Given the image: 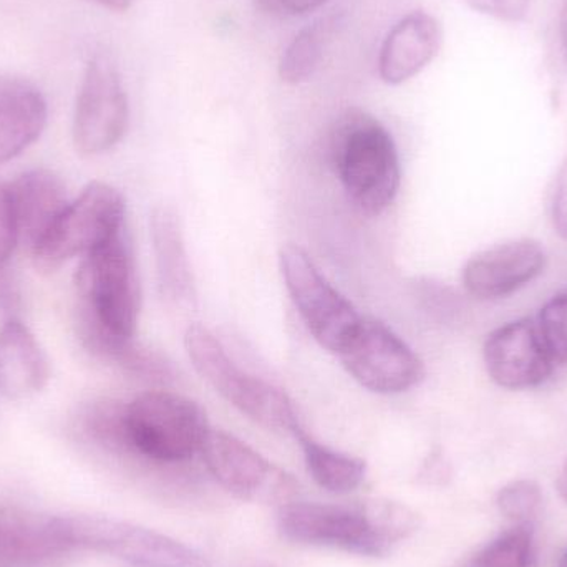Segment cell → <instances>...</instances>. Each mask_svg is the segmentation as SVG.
I'll return each instance as SVG.
<instances>
[{
	"mask_svg": "<svg viewBox=\"0 0 567 567\" xmlns=\"http://www.w3.org/2000/svg\"><path fill=\"white\" fill-rule=\"evenodd\" d=\"M416 526V516L406 506L383 499L353 505L287 503L279 515V532L289 542L370 558L389 555Z\"/></svg>",
	"mask_w": 567,
	"mask_h": 567,
	"instance_id": "1",
	"label": "cell"
},
{
	"mask_svg": "<svg viewBox=\"0 0 567 567\" xmlns=\"http://www.w3.org/2000/svg\"><path fill=\"white\" fill-rule=\"evenodd\" d=\"M330 155L349 198L365 215L385 212L400 188V159L389 130L363 110H347L330 135Z\"/></svg>",
	"mask_w": 567,
	"mask_h": 567,
	"instance_id": "2",
	"label": "cell"
},
{
	"mask_svg": "<svg viewBox=\"0 0 567 567\" xmlns=\"http://www.w3.org/2000/svg\"><path fill=\"white\" fill-rule=\"evenodd\" d=\"M76 320L133 339L140 313V286L128 233L83 258L76 272Z\"/></svg>",
	"mask_w": 567,
	"mask_h": 567,
	"instance_id": "3",
	"label": "cell"
},
{
	"mask_svg": "<svg viewBox=\"0 0 567 567\" xmlns=\"http://www.w3.org/2000/svg\"><path fill=\"white\" fill-rule=\"evenodd\" d=\"M185 347L202 379L243 415L266 429L293 436L303 429L292 400L278 386L236 365L212 330L199 323L189 326Z\"/></svg>",
	"mask_w": 567,
	"mask_h": 567,
	"instance_id": "4",
	"label": "cell"
},
{
	"mask_svg": "<svg viewBox=\"0 0 567 567\" xmlns=\"http://www.w3.org/2000/svg\"><path fill=\"white\" fill-rule=\"evenodd\" d=\"M126 426L135 452L155 466L188 462L212 430L195 400L165 390L142 393L126 405Z\"/></svg>",
	"mask_w": 567,
	"mask_h": 567,
	"instance_id": "5",
	"label": "cell"
},
{
	"mask_svg": "<svg viewBox=\"0 0 567 567\" xmlns=\"http://www.w3.org/2000/svg\"><path fill=\"white\" fill-rule=\"evenodd\" d=\"M53 535L69 548L90 549L136 567H212L208 559L162 533L100 516L49 519Z\"/></svg>",
	"mask_w": 567,
	"mask_h": 567,
	"instance_id": "6",
	"label": "cell"
},
{
	"mask_svg": "<svg viewBox=\"0 0 567 567\" xmlns=\"http://www.w3.org/2000/svg\"><path fill=\"white\" fill-rule=\"evenodd\" d=\"M122 193L102 182H93L69 203L45 238L32 252L37 268L52 272L73 258H85L125 228Z\"/></svg>",
	"mask_w": 567,
	"mask_h": 567,
	"instance_id": "7",
	"label": "cell"
},
{
	"mask_svg": "<svg viewBox=\"0 0 567 567\" xmlns=\"http://www.w3.org/2000/svg\"><path fill=\"white\" fill-rule=\"evenodd\" d=\"M279 262L287 292L307 329L323 349L339 355L355 336L363 317L320 275L299 246H282Z\"/></svg>",
	"mask_w": 567,
	"mask_h": 567,
	"instance_id": "8",
	"label": "cell"
},
{
	"mask_svg": "<svg viewBox=\"0 0 567 567\" xmlns=\"http://www.w3.org/2000/svg\"><path fill=\"white\" fill-rule=\"evenodd\" d=\"M130 122L128 96L122 75L109 55L86 63L73 115V142L83 155H102L115 148Z\"/></svg>",
	"mask_w": 567,
	"mask_h": 567,
	"instance_id": "9",
	"label": "cell"
},
{
	"mask_svg": "<svg viewBox=\"0 0 567 567\" xmlns=\"http://www.w3.org/2000/svg\"><path fill=\"white\" fill-rule=\"evenodd\" d=\"M339 357L353 380L380 395L409 392L425 377V367L412 347L375 319H362Z\"/></svg>",
	"mask_w": 567,
	"mask_h": 567,
	"instance_id": "10",
	"label": "cell"
},
{
	"mask_svg": "<svg viewBox=\"0 0 567 567\" xmlns=\"http://www.w3.org/2000/svg\"><path fill=\"white\" fill-rule=\"evenodd\" d=\"M199 453L209 475L239 498L287 505L297 495L292 476L236 436L209 430Z\"/></svg>",
	"mask_w": 567,
	"mask_h": 567,
	"instance_id": "11",
	"label": "cell"
},
{
	"mask_svg": "<svg viewBox=\"0 0 567 567\" xmlns=\"http://www.w3.org/2000/svg\"><path fill=\"white\" fill-rule=\"evenodd\" d=\"M483 359L489 379L508 390L543 385L556 365L538 326L529 319L513 320L493 330L483 347Z\"/></svg>",
	"mask_w": 567,
	"mask_h": 567,
	"instance_id": "12",
	"label": "cell"
},
{
	"mask_svg": "<svg viewBox=\"0 0 567 567\" xmlns=\"http://www.w3.org/2000/svg\"><path fill=\"white\" fill-rule=\"evenodd\" d=\"M546 261L545 248L535 239L505 243L473 256L463 269V284L478 299H502L542 276Z\"/></svg>",
	"mask_w": 567,
	"mask_h": 567,
	"instance_id": "13",
	"label": "cell"
},
{
	"mask_svg": "<svg viewBox=\"0 0 567 567\" xmlns=\"http://www.w3.org/2000/svg\"><path fill=\"white\" fill-rule=\"evenodd\" d=\"M442 47L439 20L423 10L406 13L386 33L379 53V76L386 85H402L430 65Z\"/></svg>",
	"mask_w": 567,
	"mask_h": 567,
	"instance_id": "14",
	"label": "cell"
},
{
	"mask_svg": "<svg viewBox=\"0 0 567 567\" xmlns=\"http://www.w3.org/2000/svg\"><path fill=\"white\" fill-rule=\"evenodd\" d=\"M17 238L30 252L66 208L65 185L49 169H30L9 185Z\"/></svg>",
	"mask_w": 567,
	"mask_h": 567,
	"instance_id": "15",
	"label": "cell"
},
{
	"mask_svg": "<svg viewBox=\"0 0 567 567\" xmlns=\"http://www.w3.org/2000/svg\"><path fill=\"white\" fill-rule=\"evenodd\" d=\"M47 116V100L39 86L20 76H0V165L40 138Z\"/></svg>",
	"mask_w": 567,
	"mask_h": 567,
	"instance_id": "16",
	"label": "cell"
},
{
	"mask_svg": "<svg viewBox=\"0 0 567 567\" xmlns=\"http://www.w3.org/2000/svg\"><path fill=\"white\" fill-rule=\"evenodd\" d=\"M49 379V359L35 336L19 319L7 320L0 329V395L30 399Z\"/></svg>",
	"mask_w": 567,
	"mask_h": 567,
	"instance_id": "17",
	"label": "cell"
},
{
	"mask_svg": "<svg viewBox=\"0 0 567 567\" xmlns=\"http://www.w3.org/2000/svg\"><path fill=\"white\" fill-rule=\"evenodd\" d=\"M76 436L96 452L120 463L145 468V462L133 449L126 426V405L116 400L100 399L80 406L73 419Z\"/></svg>",
	"mask_w": 567,
	"mask_h": 567,
	"instance_id": "18",
	"label": "cell"
},
{
	"mask_svg": "<svg viewBox=\"0 0 567 567\" xmlns=\"http://www.w3.org/2000/svg\"><path fill=\"white\" fill-rule=\"evenodd\" d=\"M70 549L49 522L0 515V567H55Z\"/></svg>",
	"mask_w": 567,
	"mask_h": 567,
	"instance_id": "19",
	"label": "cell"
},
{
	"mask_svg": "<svg viewBox=\"0 0 567 567\" xmlns=\"http://www.w3.org/2000/svg\"><path fill=\"white\" fill-rule=\"evenodd\" d=\"M152 236L163 293L173 300H192L195 281L178 216L168 208L156 209L152 216Z\"/></svg>",
	"mask_w": 567,
	"mask_h": 567,
	"instance_id": "20",
	"label": "cell"
},
{
	"mask_svg": "<svg viewBox=\"0 0 567 567\" xmlns=\"http://www.w3.org/2000/svg\"><path fill=\"white\" fill-rule=\"evenodd\" d=\"M296 439L302 446L307 472L320 488L346 495L362 485L367 472L362 460L316 442L303 429L297 433Z\"/></svg>",
	"mask_w": 567,
	"mask_h": 567,
	"instance_id": "21",
	"label": "cell"
},
{
	"mask_svg": "<svg viewBox=\"0 0 567 567\" xmlns=\"http://www.w3.org/2000/svg\"><path fill=\"white\" fill-rule=\"evenodd\" d=\"M336 17H326L303 27L284 50L279 76L287 85L307 82L319 69L336 29Z\"/></svg>",
	"mask_w": 567,
	"mask_h": 567,
	"instance_id": "22",
	"label": "cell"
},
{
	"mask_svg": "<svg viewBox=\"0 0 567 567\" xmlns=\"http://www.w3.org/2000/svg\"><path fill=\"white\" fill-rule=\"evenodd\" d=\"M473 567H538L532 526L516 525L493 539L478 553Z\"/></svg>",
	"mask_w": 567,
	"mask_h": 567,
	"instance_id": "23",
	"label": "cell"
},
{
	"mask_svg": "<svg viewBox=\"0 0 567 567\" xmlns=\"http://www.w3.org/2000/svg\"><path fill=\"white\" fill-rule=\"evenodd\" d=\"M499 512L516 525H529L542 508L543 495L538 483L518 480L509 483L498 493Z\"/></svg>",
	"mask_w": 567,
	"mask_h": 567,
	"instance_id": "24",
	"label": "cell"
},
{
	"mask_svg": "<svg viewBox=\"0 0 567 567\" xmlns=\"http://www.w3.org/2000/svg\"><path fill=\"white\" fill-rule=\"evenodd\" d=\"M536 326L555 363L567 362V293L545 303Z\"/></svg>",
	"mask_w": 567,
	"mask_h": 567,
	"instance_id": "25",
	"label": "cell"
},
{
	"mask_svg": "<svg viewBox=\"0 0 567 567\" xmlns=\"http://www.w3.org/2000/svg\"><path fill=\"white\" fill-rule=\"evenodd\" d=\"M17 243H19V238H17L9 185L0 178V269L6 268Z\"/></svg>",
	"mask_w": 567,
	"mask_h": 567,
	"instance_id": "26",
	"label": "cell"
},
{
	"mask_svg": "<svg viewBox=\"0 0 567 567\" xmlns=\"http://www.w3.org/2000/svg\"><path fill=\"white\" fill-rule=\"evenodd\" d=\"M473 9L506 22L525 19L532 0H466Z\"/></svg>",
	"mask_w": 567,
	"mask_h": 567,
	"instance_id": "27",
	"label": "cell"
},
{
	"mask_svg": "<svg viewBox=\"0 0 567 567\" xmlns=\"http://www.w3.org/2000/svg\"><path fill=\"white\" fill-rule=\"evenodd\" d=\"M551 221L555 231L567 241V156L559 166L551 202Z\"/></svg>",
	"mask_w": 567,
	"mask_h": 567,
	"instance_id": "28",
	"label": "cell"
},
{
	"mask_svg": "<svg viewBox=\"0 0 567 567\" xmlns=\"http://www.w3.org/2000/svg\"><path fill=\"white\" fill-rule=\"evenodd\" d=\"M329 0H256L262 12L275 17H300L320 9Z\"/></svg>",
	"mask_w": 567,
	"mask_h": 567,
	"instance_id": "29",
	"label": "cell"
},
{
	"mask_svg": "<svg viewBox=\"0 0 567 567\" xmlns=\"http://www.w3.org/2000/svg\"><path fill=\"white\" fill-rule=\"evenodd\" d=\"M17 299H19V293H17L16 286L6 275V268L0 269V310L10 312L16 309Z\"/></svg>",
	"mask_w": 567,
	"mask_h": 567,
	"instance_id": "30",
	"label": "cell"
},
{
	"mask_svg": "<svg viewBox=\"0 0 567 567\" xmlns=\"http://www.w3.org/2000/svg\"><path fill=\"white\" fill-rule=\"evenodd\" d=\"M86 2L95 3V6L113 10V12H125V10L133 6L135 0H86Z\"/></svg>",
	"mask_w": 567,
	"mask_h": 567,
	"instance_id": "31",
	"label": "cell"
},
{
	"mask_svg": "<svg viewBox=\"0 0 567 567\" xmlns=\"http://www.w3.org/2000/svg\"><path fill=\"white\" fill-rule=\"evenodd\" d=\"M558 489L559 495H561V498L567 503V462L565 466H563L561 475H559Z\"/></svg>",
	"mask_w": 567,
	"mask_h": 567,
	"instance_id": "32",
	"label": "cell"
},
{
	"mask_svg": "<svg viewBox=\"0 0 567 567\" xmlns=\"http://www.w3.org/2000/svg\"><path fill=\"white\" fill-rule=\"evenodd\" d=\"M561 40L563 47H565L566 60H567V0L561 12Z\"/></svg>",
	"mask_w": 567,
	"mask_h": 567,
	"instance_id": "33",
	"label": "cell"
},
{
	"mask_svg": "<svg viewBox=\"0 0 567 567\" xmlns=\"http://www.w3.org/2000/svg\"><path fill=\"white\" fill-rule=\"evenodd\" d=\"M558 567H567V551L565 553V555H563L561 561H559Z\"/></svg>",
	"mask_w": 567,
	"mask_h": 567,
	"instance_id": "34",
	"label": "cell"
}]
</instances>
